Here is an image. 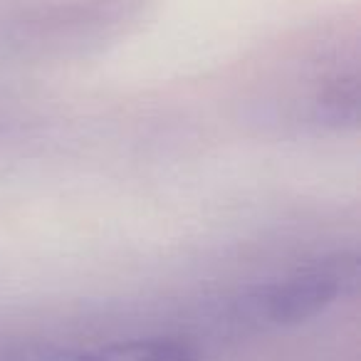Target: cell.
I'll use <instances>...</instances> for the list:
<instances>
[{
  "label": "cell",
  "instance_id": "obj_1",
  "mask_svg": "<svg viewBox=\"0 0 361 361\" xmlns=\"http://www.w3.org/2000/svg\"><path fill=\"white\" fill-rule=\"evenodd\" d=\"M356 285V252H331L223 297L216 319L231 331L287 329L324 314L331 305L349 297Z\"/></svg>",
  "mask_w": 361,
  "mask_h": 361
},
{
  "label": "cell",
  "instance_id": "obj_2",
  "mask_svg": "<svg viewBox=\"0 0 361 361\" xmlns=\"http://www.w3.org/2000/svg\"><path fill=\"white\" fill-rule=\"evenodd\" d=\"M141 0H0V52L87 50L116 35Z\"/></svg>",
  "mask_w": 361,
  "mask_h": 361
},
{
  "label": "cell",
  "instance_id": "obj_3",
  "mask_svg": "<svg viewBox=\"0 0 361 361\" xmlns=\"http://www.w3.org/2000/svg\"><path fill=\"white\" fill-rule=\"evenodd\" d=\"M0 361H206V351L188 334L124 336L99 344L0 336Z\"/></svg>",
  "mask_w": 361,
  "mask_h": 361
}]
</instances>
